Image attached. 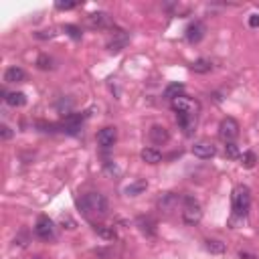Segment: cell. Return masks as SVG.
<instances>
[{
	"mask_svg": "<svg viewBox=\"0 0 259 259\" xmlns=\"http://www.w3.org/2000/svg\"><path fill=\"white\" fill-rule=\"evenodd\" d=\"M77 205L85 217H104L107 213V199L100 192L83 194Z\"/></svg>",
	"mask_w": 259,
	"mask_h": 259,
	"instance_id": "obj_1",
	"label": "cell"
},
{
	"mask_svg": "<svg viewBox=\"0 0 259 259\" xmlns=\"http://www.w3.org/2000/svg\"><path fill=\"white\" fill-rule=\"evenodd\" d=\"M231 203H233V213H235V217H247L249 207H251V190H249V187H245V184H237V187L233 189Z\"/></svg>",
	"mask_w": 259,
	"mask_h": 259,
	"instance_id": "obj_2",
	"label": "cell"
},
{
	"mask_svg": "<svg viewBox=\"0 0 259 259\" xmlns=\"http://www.w3.org/2000/svg\"><path fill=\"white\" fill-rule=\"evenodd\" d=\"M203 219V207L192 196H182V221L187 225H199Z\"/></svg>",
	"mask_w": 259,
	"mask_h": 259,
	"instance_id": "obj_3",
	"label": "cell"
},
{
	"mask_svg": "<svg viewBox=\"0 0 259 259\" xmlns=\"http://www.w3.org/2000/svg\"><path fill=\"white\" fill-rule=\"evenodd\" d=\"M170 105L176 114H190V116H196L201 109V104L196 100H192V97H187V95H180L176 100H172Z\"/></svg>",
	"mask_w": 259,
	"mask_h": 259,
	"instance_id": "obj_4",
	"label": "cell"
},
{
	"mask_svg": "<svg viewBox=\"0 0 259 259\" xmlns=\"http://www.w3.org/2000/svg\"><path fill=\"white\" fill-rule=\"evenodd\" d=\"M219 136H221V140H223L225 144L235 142V138L239 136V121L235 118L221 120V124H219Z\"/></svg>",
	"mask_w": 259,
	"mask_h": 259,
	"instance_id": "obj_5",
	"label": "cell"
},
{
	"mask_svg": "<svg viewBox=\"0 0 259 259\" xmlns=\"http://www.w3.org/2000/svg\"><path fill=\"white\" fill-rule=\"evenodd\" d=\"M35 233H36V237H41L43 241H49V239H53L55 235V227H53V221L41 215L39 219H36V225H35Z\"/></svg>",
	"mask_w": 259,
	"mask_h": 259,
	"instance_id": "obj_6",
	"label": "cell"
},
{
	"mask_svg": "<svg viewBox=\"0 0 259 259\" xmlns=\"http://www.w3.org/2000/svg\"><path fill=\"white\" fill-rule=\"evenodd\" d=\"M116 142H118V130L114 126H105V128H102L100 132H97V144H100L104 150L112 148Z\"/></svg>",
	"mask_w": 259,
	"mask_h": 259,
	"instance_id": "obj_7",
	"label": "cell"
},
{
	"mask_svg": "<svg viewBox=\"0 0 259 259\" xmlns=\"http://www.w3.org/2000/svg\"><path fill=\"white\" fill-rule=\"evenodd\" d=\"M192 154L196 158H201V160H207V158H213L217 154V148L211 140H199L192 146Z\"/></svg>",
	"mask_w": 259,
	"mask_h": 259,
	"instance_id": "obj_8",
	"label": "cell"
},
{
	"mask_svg": "<svg viewBox=\"0 0 259 259\" xmlns=\"http://www.w3.org/2000/svg\"><path fill=\"white\" fill-rule=\"evenodd\" d=\"M178 203H182L180 194H176V192H164V194H160V199H158V208H160V211H164V213H172L178 207Z\"/></svg>",
	"mask_w": 259,
	"mask_h": 259,
	"instance_id": "obj_9",
	"label": "cell"
},
{
	"mask_svg": "<svg viewBox=\"0 0 259 259\" xmlns=\"http://www.w3.org/2000/svg\"><path fill=\"white\" fill-rule=\"evenodd\" d=\"M205 24L203 22H199V20H194V22H190L189 27H187V41L190 43V45H196V43H201L203 41V36H205Z\"/></svg>",
	"mask_w": 259,
	"mask_h": 259,
	"instance_id": "obj_10",
	"label": "cell"
},
{
	"mask_svg": "<svg viewBox=\"0 0 259 259\" xmlns=\"http://www.w3.org/2000/svg\"><path fill=\"white\" fill-rule=\"evenodd\" d=\"M148 138H150L152 144L162 146V144H166L170 140V134H168V130L164 126H158L156 124V126H152L150 130H148Z\"/></svg>",
	"mask_w": 259,
	"mask_h": 259,
	"instance_id": "obj_11",
	"label": "cell"
},
{
	"mask_svg": "<svg viewBox=\"0 0 259 259\" xmlns=\"http://www.w3.org/2000/svg\"><path fill=\"white\" fill-rule=\"evenodd\" d=\"M128 41H130V35L126 31H118L114 35V39L107 43V51L109 53H118V51H121V49L128 45Z\"/></svg>",
	"mask_w": 259,
	"mask_h": 259,
	"instance_id": "obj_12",
	"label": "cell"
},
{
	"mask_svg": "<svg viewBox=\"0 0 259 259\" xmlns=\"http://www.w3.org/2000/svg\"><path fill=\"white\" fill-rule=\"evenodd\" d=\"M176 121L187 136H190L192 130L196 128V116H190V114H176Z\"/></svg>",
	"mask_w": 259,
	"mask_h": 259,
	"instance_id": "obj_13",
	"label": "cell"
},
{
	"mask_svg": "<svg viewBox=\"0 0 259 259\" xmlns=\"http://www.w3.org/2000/svg\"><path fill=\"white\" fill-rule=\"evenodd\" d=\"M87 24L91 29H105L109 24V17L105 12H91V15H87Z\"/></svg>",
	"mask_w": 259,
	"mask_h": 259,
	"instance_id": "obj_14",
	"label": "cell"
},
{
	"mask_svg": "<svg viewBox=\"0 0 259 259\" xmlns=\"http://www.w3.org/2000/svg\"><path fill=\"white\" fill-rule=\"evenodd\" d=\"M4 95V102L10 105V107H22V105H27V95L20 93V91H2Z\"/></svg>",
	"mask_w": 259,
	"mask_h": 259,
	"instance_id": "obj_15",
	"label": "cell"
},
{
	"mask_svg": "<svg viewBox=\"0 0 259 259\" xmlns=\"http://www.w3.org/2000/svg\"><path fill=\"white\" fill-rule=\"evenodd\" d=\"M140 158L146 164H160L162 162V152H160L158 148H144L140 152Z\"/></svg>",
	"mask_w": 259,
	"mask_h": 259,
	"instance_id": "obj_16",
	"label": "cell"
},
{
	"mask_svg": "<svg viewBox=\"0 0 259 259\" xmlns=\"http://www.w3.org/2000/svg\"><path fill=\"white\" fill-rule=\"evenodd\" d=\"M24 69H20V67H8L6 69V73H4V81L6 83H20V81H24Z\"/></svg>",
	"mask_w": 259,
	"mask_h": 259,
	"instance_id": "obj_17",
	"label": "cell"
},
{
	"mask_svg": "<svg viewBox=\"0 0 259 259\" xmlns=\"http://www.w3.org/2000/svg\"><path fill=\"white\" fill-rule=\"evenodd\" d=\"M205 249L211 253V255H223L227 251V245L219 239H207L205 241Z\"/></svg>",
	"mask_w": 259,
	"mask_h": 259,
	"instance_id": "obj_18",
	"label": "cell"
},
{
	"mask_svg": "<svg viewBox=\"0 0 259 259\" xmlns=\"http://www.w3.org/2000/svg\"><path fill=\"white\" fill-rule=\"evenodd\" d=\"M93 229H95V233H97V235H100L102 239H105V241H116V239H118V233H116V229H114V227L95 225Z\"/></svg>",
	"mask_w": 259,
	"mask_h": 259,
	"instance_id": "obj_19",
	"label": "cell"
},
{
	"mask_svg": "<svg viewBox=\"0 0 259 259\" xmlns=\"http://www.w3.org/2000/svg\"><path fill=\"white\" fill-rule=\"evenodd\" d=\"M190 69L194 73H208V71H213V61L211 59H196L190 65Z\"/></svg>",
	"mask_w": 259,
	"mask_h": 259,
	"instance_id": "obj_20",
	"label": "cell"
},
{
	"mask_svg": "<svg viewBox=\"0 0 259 259\" xmlns=\"http://www.w3.org/2000/svg\"><path fill=\"white\" fill-rule=\"evenodd\" d=\"M146 189H148V182L146 180H136V182H132V184H128V187H126V194L128 196H138Z\"/></svg>",
	"mask_w": 259,
	"mask_h": 259,
	"instance_id": "obj_21",
	"label": "cell"
},
{
	"mask_svg": "<svg viewBox=\"0 0 259 259\" xmlns=\"http://www.w3.org/2000/svg\"><path fill=\"white\" fill-rule=\"evenodd\" d=\"M184 93V85L182 83H170L168 87L164 89V97H168V100H176V97H180Z\"/></svg>",
	"mask_w": 259,
	"mask_h": 259,
	"instance_id": "obj_22",
	"label": "cell"
},
{
	"mask_svg": "<svg viewBox=\"0 0 259 259\" xmlns=\"http://www.w3.org/2000/svg\"><path fill=\"white\" fill-rule=\"evenodd\" d=\"M93 255L97 259H116L120 251L116 247H100V249H93Z\"/></svg>",
	"mask_w": 259,
	"mask_h": 259,
	"instance_id": "obj_23",
	"label": "cell"
},
{
	"mask_svg": "<svg viewBox=\"0 0 259 259\" xmlns=\"http://www.w3.org/2000/svg\"><path fill=\"white\" fill-rule=\"evenodd\" d=\"M138 225H140V231L144 233V235H148V237H154V235H156L154 223H152L150 219H146V217H140V219H138Z\"/></svg>",
	"mask_w": 259,
	"mask_h": 259,
	"instance_id": "obj_24",
	"label": "cell"
},
{
	"mask_svg": "<svg viewBox=\"0 0 259 259\" xmlns=\"http://www.w3.org/2000/svg\"><path fill=\"white\" fill-rule=\"evenodd\" d=\"M239 160H241V166L243 168H253L255 162H257V156H255V152H243Z\"/></svg>",
	"mask_w": 259,
	"mask_h": 259,
	"instance_id": "obj_25",
	"label": "cell"
},
{
	"mask_svg": "<svg viewBox=\"0 0 259 259\" xmlns=\"http://www.w3.org/2000/svg\"><path fill=\"white\" fill-rule=\"evenodd\" d=\"M225 156L231 158V160H235V158H241V152H239V146L235 142H229L225 146Z\"/></svg>",
	"mask_w": 259,
	"mask_h": 259,
	"instance_id": "obj_26",
	"label": "cell"
},
{
	"mask_svg": "<svg viewBox=\"0 0 259 259\" xmlns=\"http://www.w3.org/2000/svg\"><path fill=\"white\" fill-rule=\"evenodd\" d=\"M36 67L39 69H53V59L49 57V55H41L39 59H36Z\"/></svg>",
	"mask_w": 259,
	"mask_h": 259,
	"instance_id": "obj_27",
	"label": "cell"
},
{
	"mask_svg": "<svg viewBox=\"0 0 259 259\" xmlns=\"http://www.w3.org/2000/svg\"><path fill=\"white\" fill-rule=\"evenodd\" d=\"M59 223H61V227L63 229H69V231H73L77 227V223H75V219H71L69 215H61V219H59Z\"/></svg>",
	"mask_w": 259,
	"mask_h": 259,
	"instance_id": "obj_28",
	"label": "cell"
},
{
	"mask_svg": "<svg viewBox=\"0 0 259 259\" xmlns=\"http://www.w3.org/2000/svg\"><path fill=\"white\" fill-rule=\"evenodd\" d=\"M65 33L71 36V39H75V41H79L81 39V29L79 27H75V24H65Z\"/></svg>",
	"mask_w": 259,
	"mask_h": 259,
	"instance_id": "obj_29",
	"label": "cell"
},
{
	"mask_svg": "<svg viewBox=\"0 0 259 259\" xmlns=\"http://www.w3.org/2000/svg\"><path fill=\"white\" fill-rule=\"evenodd\" d=\"M12 136H15V132H12L6 124H2V126H0V138H2V142H8L10 138H12Z\"/></svg>",
	"mask_w": 259,
	"mask_h": 259,
	"instance_id": "obj_30",
	"label": "cell"
},
{
	"mask_svg": "<svg viewBox=\"0 0 259 259\" xmlns=\"http://www.w3.org/2000/svg\"><path fill=\"white\" fill-rule=\"evenodd\" d=\"M55 6L57 10H73V8H77V2H57Z\"/></svg>",
	"mask_w": 259,
	"mask_h": 259,
	"instance_id": "obj_31",
	"label": "cell"
},
{
	"mask_svg": "<svg viewBox=\"0 0 259 259\" xmlns=\"http://www.w3.org/2000/svg\"><path fill=\"white\" fill-rule=\"evenodd\" d=\"M249 27L251 29H257L259 27V15H251L249 17Z\"/></svg>",
	"mask_w": 259,
	"mask_h": 259,
	"instance_id": "obj_32",
	"label": "cell"
},
{
	"mask_svg": "<svg viewBox=\"0 0 259 259\" xmlns=\"http://www.w3.org/2000/svg\"><path fill=\"white\" fill-rule=\"evenodd\" d=\"M239 257H241V259H257L255 255H251V253H243V251L239 253Z\"/></svg>",
	"mask_w": 259,
	"mask_h": 259,
	"instance_id": "obj_33",
	"label": "cell"
},
{
	"mask_svg": "<svg viewBox=\"0 0 259 259\" xmlns=\"http://www.w3.org/2000/svg\"><path fill=\"white\" fill-rule=\"evenodd\" d=\"M35 259H43V257H35Z\"/></svg>",
	"mask_w": 259,
	"mask_h": 259,
	"instance_id": "obj_34",
	"label": "cell"
}]
</instances>
